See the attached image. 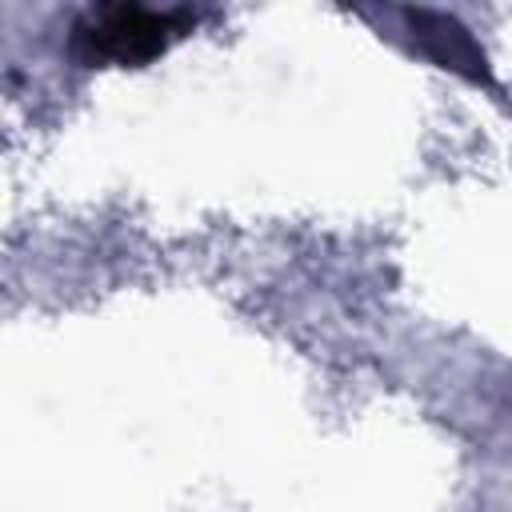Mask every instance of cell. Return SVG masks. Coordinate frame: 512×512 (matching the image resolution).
Segmentation results:
<instances>
[{
	"label": "cell",
	"instance_id": "obj_1",
	"mask_svg": "<svg viewBox=\"0 0 512 512\" xmlns=\"http://www.w3.org/2000/svg\"><path fill=\"white\" fill-rule=\"evenodd\" d=\"M196 12L188 8H140V4H104L92 8L72 28V52L84 64H148L176 36L192 32Z\"/></svg>",
	"mask_w": 512,
	"mask_h": 512
},
{
	"label": "cell",
	"instance_id": "obj_2",
	"mask_svg": "<svg viewBox=\"0 0 512 512\" xmlns=\"http://www.w3.org/2000/svg\"><path fill=\"white\" fill-rule=\"evenodd\" d=\"M404 20L416 28L420 40H432V36H436V56H440L444 64L460 68V60H468V64L480 60L476 48H472V40H468V32H464L456 20L436 16V12H404Z\"/></svg>",
	"mask_w": 512,
	"mask_h": 512
}]
</instances>
